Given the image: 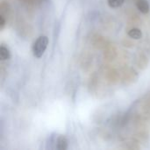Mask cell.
<instances>
[{"label": "cell", "instance_id": "cell-6", "mask_svg": "<svg viewBox=\"0 0 150 150\" xmlns=\"http://www.w3.org/2000/svg\"><path fill=\"white\" fill-rule=\"evenodd\" d=\"M108 4L112 8H119L124 4V0H108Z\"/></svg>", "mask_w": 150, "mask_h": 150}, {"label": "cell", "instance_id": "cell-2", "mask_svg": "<svg viewBox=\"0 0 150 150\" xmlns=\"http://www.w3.org/2000/svg\"><path fill=\"white\" fill-rule=\"evenodd\" d=\"M136 6L143 14L149 13V4L147 0H136Z\"/></svg>", "mask_w": 150, "mask_h": 150}, {"label": "cell", "instance_id": "cell-1", "mask_svg": "<svg viewBox=\"0 0 150 150\" xmlns=\"http://www.w3.org/2000/svg\"><path fill=\"white\" fill-rule=\"evenodd\" d=\"M47 44H48V38L47 36L39 37L36 40V41L34 42L33 47V55L37 58H40L43 55V54L47 47Z\"/></svg>", "mask_w": 150, "mask_h": 150}, {"label": "cell", "instance_id": "cell-7", "mask_svg": "<svg viewBox=\"0 0 150 150\" xmlns=\"http://www.w3.org/2000/svg\"><path fill=\"white\" fill-rule=\"evenodd\" d=\"M4 25H5V20H4V18L3 16H0V29L1 30L4 28Z\"/></svg>", "mask_w": 150, "mask_h": 150}, {"label": "cell", "instance_id": "cell-5", "mask_svg": "<svg viewBox=\"0 0 150 150\" xmlns=\"http://www.w3.org/2000/svg\"><path fill=\"white\" fill-rule=\"evenodd\" d=\"M128 35L134 40H139L142 37V33L140 29L138 28H133L128 32Z\"/></svg>", "mask_w": 150, "mask_h": 150}, {"label": "cell", "instance_id": "cell-3", "mask_svg": "<svg viewBox=\"0 0 150 150\" xmlns=\"http://www.w3.org/2000/svg\"><path fill=\"white\" fill-rule=\"evenodd\" d=\"M68 148V140L64 136H60L57 140V149L65 150Z\"/></svg>", "mask_w": 150, "mask_h": 150}, {"label": "cell", "instance_id": "cell-4", "mask_svg": "<svg viewBox=\"0 0 150 150\" xmlns=\"http://www.w3.org/2000/svg\"><path fill=\"white\" fill-rule=\"evenodd\" d=\"M11 58V53L9 49L4 46H1L0 47V59L2 61H5Z\"/></svg>", "mask_w": 150, "mask_h": 150}]
</instances>
